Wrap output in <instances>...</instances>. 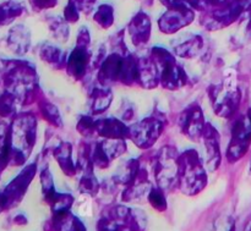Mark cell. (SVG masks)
Segmentation results:
<instances>
[{"mask_svg":"<svg viewBox=\"0 0 251 231\" xmlns=\"http://www.w3.org/2000/svg\"><path fill=\"white\" fill-rule=\"evenodd\" d=\"M188 20L190 19H186V15H181L179 12L168 14L161 20V28L164 33H173L185 26L189 22Z\"/></svg>","mask_w":251,"mask_h":231,"instance_id":"cell-23","label":"cell"},{"mask_svg":"<svg viewBox=\"0 0 251 231\" xmlns=\"http://www.w3.org/2000/svg\"><path fill=\"white\" fill-rule=\"evenodd\" d=\"M39 179H41V185H42V190H43L44 196L49 200V198L55 193V188H54L53 175H51L48 166L42 169L41 174H39Z\"/></svg>","mask_w":251,"mask_h":231,"instance_id":"cell-28","label":"cell"},{"mask_svg":"<svg viewBox=\"0 0 251 231\" xmlns=\"http://www.w3.org/2000/svg\"><path fill=\"white\" fill-rule=\"evenodd\" d=\"M38 55L42 59V61H44L47 65L55 69V70L65 69L66 60H68V53L61 50L58 46H53V44H43L38 50Z\"/></svg>","mask_w":251,"mask_h":231,"instance_id":"cell-17","label":"cell"},{"mask_svg":"<svg viewBox=\"0 0 251 231\" xmlns=\"http://www.w3.org/2000/svg\"><path fill=\"white\" fill-rule=\"evenodd\" d=\"M11 153L10 164L24 165L37 142V119L31 113H21L15 116L10 125Z\"/></svg>","mask_w":251,"mask_h":231,"instance_id":"cell-1","label":"cell"},{"mask_svg":"<svg viewBox=\"0 0 251 231\" xmlns=\"http://www.w3.org/2000/svg\"><path fill=\"white\" fill-rule=\"evenodd\" d=\"M142 165L140 163L139 159L136 158H131L127 159L124 164L120 165V168L118 169L117 174L113 178L114 183L117 185H130L135 179L137 178L139 173L141 171Z\"/></svg>","mask_w":251,"mask_h":231,"instance_id":"cell-19","label":"cell"},{"mask_svg":"<svg viewBox=\"0 0 251 231\" xmlns=\"http://www.w3.org/2000/svg\"><path fill=\"white\" fill-rule=\"evenodd\" d=\"M206 126L203 110L198 103L188 105L179 116V129L190 141H201Z\"/></svg>","mask_w":251,"mask_h":231,"instance_id":"cell-8","label":"cell"},{"mask_svg":"<svg viewBox=\"0 0 251 231\" xmlns=\"http://www.w3.org/2000/svg\"><path fill=\"white\" fill-rule=\"evenodd\" d=\"M97 119L93 115H81L76 124V130L78 134L86 139H93L97 136Z\"/></svg>","mask_w":251,"mask_h":231,"instance_id":"cell-24","label":"cell"},{"mask_svg":"<svg viewBox=\"0 0 251 231\" xmlns=\"http://www.w3.org/2000/svg\"><path fill=\"white\" fill-rule=\"evenodd\" d=\"M233 223L230 222L229 218H221L213 223L212 228L207 231H232Z\"/></svg>","mask_w":251,"mask_h":231,"instance_id":"cell-31","label":"cell"},{"mask_svg":"<svg viewBox=\"0 0 251 231\" xmlns=\"http://www.w3.org/2000/svg\"><path fill=\"white\" fill-rule=\"evenodd\" d=\"M250 171H251V161H250Z\"/></svg>","mask_w":251,"mask_h":231,"instance_id":"cell-35","label":"cell"},{"mask_svg":"<svg viewBox=\"0 0 251 231\" xmlns=\"http://www.w3.org/2000/svg\"><path fill=\"white\" fill-rule=\"evenodd\" d=\"M130 36L135 46L141 48L149 43L150 39V23L147 20H139L130 26Z\"/></svg>","mask_w":251,"mask_h":231,"instance_id":"cell-20","label":"cell"},{"mask_svg":"<svg viewBox=\"0 0 251 231\" xmlns=\"http://www.w3.org/2000/svg\"><path fill=\"white\" fill-rule=\"evenodd\" d=\"M213 112L223 119H232L240 107L242 93L239 90L225 91L222 86H212L208 91Z\"/></svg>","mask_w":251,"mask_h":231,"instance_id":"cell-7","label":"cell"},{"mask_svg":"<svg viewBox=\"0 0 251 231\" xmlns=\"http://www.w3.org/2000/svg\"><path fill=\"white\" fill-rule=\"evenodd\" d=\"M150 58L156 64L159 72V85L169 91H176L188 83L189 77L183 66L178 64L172 50L154 46L150 51Z\"/></svg>","mask_w":251,"mask_h":231,"instance_id":"cell-3","label":"cell"},{"mask_svg":"<svg viewBox=\"0 0 251 231\" xmlns=\"http://www.w3.org/2000/svg\"><path fill=\"white\" fill-rule=\"evenodd\" d=\"M96 20L98 21V23L103 27H109L113 22V15L112 10L107 9V7H102V9L98 11L97 16H96Z\"/></svg>","mask_w":251,"mask_h":231,"instance_id":"cell-30","label":"cell"},{"mask_svg":"<svg viewBox=\"0 0 251 231\" xmlns=\"http://www.w3.org/2000/svg\"><path fill=\"white\" fill-rule=\"evenodd\" d=\"M199 152L188 148L178 158V187L185 195L194 196L207 185V169Z\"/></svg>","mask_w":251,"mask_h":231,"instance_id":"cell-2","label":"cell"},{"mask_svg":"<svg viewBox=\"0 0 251 231\" xmlns=\"http://www.w3.org/2000/svg\"><path fill=\"white\" fill-rule=\"evenodd\" d=\"M53 157L65 175L75 176L78 173L76 161L73 157V144L70 142H60L53 149Z\"/></svg>","mask_w":251,"mask_h":231,"instance_id":"cell-15","label":"cell"},{"mask_svg":"<svg viewBox=\"0 0 251 231\" xmlns=\"http://www.w3.org/2000/svg\"><path fill=\"white\" fill-rule=\"evenodd\" d=\"M39 113L41 116L46 120L47 122L54 127H63V119H61L60 112H59L58 107L50 103L47 99H41L38 102Z\"/></svg>","mask_w":251,"mask_h":231,"instance_id":"cell-21","label":"cell"},{"mask_svg":"<svg viewBox=\"0 0 251 231\" xmlns=\"http://www.w3.org/2000/svg\"><path fill=\"white\" fill-rule=\"evenodd\" d=\"M78 185H80V190L82 192L87 193V195H95V193H97L98 188H100V184L96 179L95 173L82 174Z\"/></svg>","mask_w":251,"mask_h":231,"instance_id":"cell-26","label":"cell"},{"mask_svg":"<svg viewBox=\"0 0 251 231\" xmlns=\"http://www.w3.org/2000/svg\"><path fill=\"white\" fill-rule=\"evenodd\" d=\"M90 66H92V54H91L90 48L76 46L75 49H73L68 54L65 70L74 80H83L87 75Z\"/></svg>","mask_w":251,"mask_h":231,"instance_id":"cell-12","label":"cell"},{"mask_svg":"<svg viewBox=\"0 0 251 231\" xmlns=\"http://www.w3.org/2000/svg\"><path fill=\"white\" fill-rule=\"evenodd\" d=\"M164 192H166V191H163L161 187H158V186H157V187H151L147 197H149V201L152 205V207L156 208V209L158 210L167 209V200Z\"/></svg>","mask_w":251,"mask_h":231,"instance_id":"cell-27","label":"cell"},{"mask_svg":"<svg viewBox=\"0 0 251 231\" xmlns=\"http://www.w3.org/2000/svg\"><path fill=\"white\" fill-rule=\"evenodd\" d=\"M124 56L112 51L105 56L104 60L97 69V82L98 85L110 87L115 83H120L123 71V61Z\"/></svg>","mask_w":251,"mask_h":231,"instance_id":"cell-11","label":"cell"},{"mask_svg":"<svg viewBox=\"0 0 251 231\" xmlns=\"http://www.w3.org/2000/svg\"><path fill=\"white\" fill-rule=\"evenodd\" d=\"M251 146V125L248 116H239L234 119L232 125L230 141L228 144L226 158L229 163L240 161L248 153Z\"/></svg>","mask_w":251,"mask_h":231,"instance_id":"cell-6","label":"cell"},{"mask_svg":"<svg viewBox=\"0 0 251 231\" xmlns=\"http://www.w3.org/2000/svg\"><path fill=\"white\" fill-rule=\"evenodd\" d=\"M244 231H251V215H250L249 220H248L247 225H245V229H244Z\"/></svg>","mask_w":251,"mask_h":231,"instance_id":"cell-33","label":"cell"},{"mask_svg":"<svg viewBox=\"0 0 251 231\" xmlns=\"http://www.w3.org/2000/svg\"><path fill=\"white\" fill-rule=\"evenodd\" d=\"M247 116H248V119H249V122H250V125H251V108L249 110H248V114H247Z\"/></svg>","mask_w":251,"mask_h":231,"instance_id":"cell-34","label":"cell"},{"mask_svg":"<svg viewBox=\"0 0 251 231\" xmlns=\"http://www.w3.org/2000/svg\"><path fill=\"white\" fill-rule=\"evenodd\" d=\"M206 152L205 165L208 171H215L222 163V151H221V136L218 130L211 122H206L202 137H201Z\"/></svg>","mask_w":251,"mask_h":231,"instance_id":"cell-10","label":"cell"},{"mask_svg":"<svg viewBox=\"0 0 251 231\" xmlns=\"http://www.w3.org/2000/svg\"><path fill=\"white\" fill-rule=\"evenodd\" d=\"M90 34L86 29H81L80 33H78L77 39H76V46H83V48H90Z\"/></svg>","mask_w":251,"mask_h":231,"instance_id":"cell-32","label":"cell"},{"mask_svg":"<svg viewBox=\"0 0 251 231\" xmlns=\"http://www.w3.org/2000/svg\"><path fill=\"white\" fill-rule=\"evenodd\" d=\"M37 173V165L36 163L28 164L25 166L24 170L6 186L4 192L0 193V201H1L2 208L9 207L11 203L17 202L22 198V196L26 192L27 187L33 180L34 175Z\"/></svg>","mask_w":251,"mask_h":231,"instance_id":"cell-9","label":"cell"},{"mask_svg":"<svg viewBox=\"0 0 251 231\" xmlns=\"http://www.w3.org/2000/svg\"><path fill=\"white\" fill-rule=\"evenodd\" d=\"M179 152L172 146H163L152 159V169L158 187L163 191L178 186Z\"/></svg>","mask_w":251,"mask_h":231,"instance_id":"cell-4","label":"cell"},{"mask_svg":"<svg viewBox=\"0 0 251 231\" xmlns=\"http://www.w3.org/2000/svg\"><path fill=\"white\" fill-rule=\"evenodd\" d=\"M113 102V92L110 87L98 86L90 93V109L92 115H102L107 112Z\"/></svg>","mask_w":251,"mask_h":231,"instance_id":"cell-16","label":"cell"},{"mask_svg":"<svg viewBox=\"0 0 251 231\" xmlns=\"http://www.w3.org/2000/svg\"><path fill=\"white\" fill-rule=\"evenodd\" d=\"M100 142V146L104 149V152L107 153V156L109 157L110 161H114V159L119 158L123 154L126 152L127 144L126 139H102Z\"/></svg>","mask_w":251,"mask_h":231,"instance_id":"cell-22","label":"cell"},{"mask_svg":"<svg viewBox=\"0 0 251 231\" xmlns=\"http://www.w3.org/2000/svg\"><path fill=\"white\" fill-rule=\"evenodd\" d=\"M97 137L105 139H129L130 126L119 117L97 119Z\"/></svg>","mask_w":251,"mask_h":231,"instance_id":"cell-13","label":"cell"},{"mask_svg":"<svg viewBox=\"0 0 251 231\" xmlns=\"http://www.w3.org/2000/svg\"><path fill=\"white\" fill-rule=\"evenodd\" d=\"M203 41L201 37L193 36L173 46L174 55L181 59H194L202 53Z\"/></svg>","mask_w":251,"mask_h":231,"instance_id":"cell-18","label":"cell"},{"mask_svg":"<svg viewBox=\"0 0 251 231\" xmlns=\"http://www.w3.org/2000/svg\"><path fill=\"white\" fill-rule=\"evenodd\" d=\"M135 115H136L135 105L130 103L129 100H123L122 105L119 108V119L127 124V122L132 121L135 119Z\"/></svg>","mask_w":251,"mask_h":231,"instance_id":"cell-29","label":"cell"},{"mask_svg":"<svg viewBox=\"0 0 251 231\" xmlns=\"http://www.w3.org/2000/svg\"><path fill=\"white\" fill-rule=\"evenodd\" d=\"M167 125V117L159 110H154L147 117L130 126V141L140 149H149L158 141Z\"/></svg>","mask_w":251,"mask_h":231,"instance_id":"cell-5","label":"cell"},{"mask_svg":"<svg viewBox=\"0 0 251 231\" xmlns=\"http://www.w3.org/2000/svg\"><path fill=\"white\" fill-rule=\"evenodd\" d=\"M136 85L145 90H153L159 86L158 69L150 55L147 58H137Z\"/></svg>","mask_w":251,"mask_h":231,"instance_id":"cell-14","label":"cell"},{"mask_svg":"<svg viewBox=\"0 0 251 231\" xmlns=\"http://www.w3.org/2000/svg\"><path fill=\"white\" fill-rule=\"evenodd\" d=\"M91 157H92V162L95 168L107 169L109 168L110 163H112L109 157L107 156L104 149L100 146V141H97L96 143H93L92 146H91Z\"/></svg>","mask_w":251,"mask_h":231,"instance_id":"cell-25","label":"cell"}]
</instances>
